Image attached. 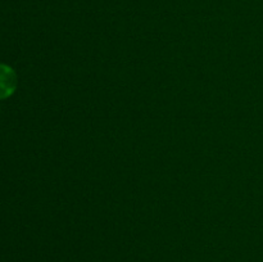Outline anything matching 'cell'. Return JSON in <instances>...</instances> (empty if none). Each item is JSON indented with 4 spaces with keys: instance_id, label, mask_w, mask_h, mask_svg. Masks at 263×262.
<instances>
[{
    "instance_id": "6da1fadb",
    "label": "cell",
    "mask_w": 263,
    "mask_h": 262,
    "mask_svg": "<svg viewBox=\"0 0 263 262\" xmlns=\"http://www.w3.org/2000/svg\"><path fill=\"white\" fill-rule=\"evenodd\" d=\"M15 89V74L12 68L0 64V99L8 98Z\"/></svg>"
}]
</instances>
